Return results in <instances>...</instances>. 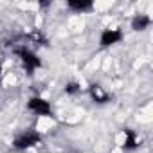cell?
<instances>
[{"label":"cell","instance_id":"1","mask_svg":"<svg viewBox=\"0 0 153 153\" xmlns=\"http://www.w3.org/2000/svg\"><path fill=\"white\" fill-rule=\"evenodd\" d=\"M15 54L20 58V61H22V65L25 67L27 74H33L36 68L42 67V59H40L33 51H29V49H25V47H18V49H15Z\"/></svg>","mask_w":153,"mask_h":153},{"label":"cell","instance_id":"9","mask_svg":"<svg viewBox=\"0 0 153 153\" xmlns=\"http://www.w3.org/2000/svg\"><path fill=\"white\" fill-rule=\"evenodd\" d=\"M81 90V87L78 85V83H76V81H70V83H67L65 85V92L68 94V96H74V94H78Z\"/></svg>","mask_w":153,"mask_h":153},{"label":"cell","instance_id":"7","mask_svg":"<svg viewBox=\"0 0 153 153\" xmlns=\"http://www.w3.org/2000/svg\"><path fill=\"white\" fill-rule=\"evenodd\" d=\"M151 25V18L148 15H135L131 18V29L133 31H146Z\"/></svg>","mask_w":153,"mask_h":153},{"label":"cell","instance_id":"5","mask_svg":"<svg viewBox=\"0 0 153 153\" xmlns=\"http://www.w3.org/2000/svg\"><path fill=\"white\" fill-rule=\"evenodd\" d=\"M67 7L70 11H76V13H87V11L94 9V2L92 0H68Z\"/></svg>","mask_w":153,"mask_h":153},{"label":"cell","instance_id":"3","mask_svg":"<svg viewBox=\"0 0 153 153\" xmlns=\"http://www.w3.org/2000/svg\"><path fill=\"white\" fill-rule=\"evenodd\" d=\"M27 108L36 114V115H42V117H47L52 114V108H51V103L45 101L43 97H31L27 101Z\"/></svg>","mask_w":153,"mask_h":153},{"label":"cell","instance_id":"2","mask_svg":"<svg viewBox=\"0 0 153 153\" xmlns=\"http://www.w3.org/2000/svg\"><path fill=\"white\" fill-rule=\"evenodd\" d=\"M40 140H42V135L34 130H29V131L20 133L13 140V146H15V149H27V148H33V146L40 144Z\"/></svg>","mask_w":153,"mask_h":153},{"label":"cell","instance_id":"10","mask_svg":"<svg viewBox=\"0 0 153 153\" xmlns=\"http://www.w3.org/2000/svg\"><path fill=\"white\" fill-rule=\"evenodd\" d=\"M0 76H2V67H0Z\"/></svg>","mask_w":153,"mask_h":153},{"label":"cell","instance_id":"6","mask_svg":"<svg viewBox=\"0 0 153 153\" xmlns=\"http://www.w3.org/2000/svg\"><path fill=\"white\" fill-rule=\"evenodd\" d=\"M88 94H90L92 101H96V103H99V105L110 101V96L105 92V88H103L101 85H90V87H88Z\"/></svg>","mask_w":153,"mask_h":153},{"label":"cell","instance_id":"4","mask_svg":"<svg viewBox=\"0 0 153 153\" xmlns=\"http://www.w3.org/2000/svg\"><path fill=\"white\" fill-rule=\"evenodd\" d=\"M123 40V31H119V29H105L103 33H101V38H99V43H101V47H110V45H115V43H119Z\"/></svg>","mask_w":153,"mask_h":153},{"label":"cell","instance_id":"8","mask_svg":"<svg viewBox=\"0 0 153 153\" xmlns=\"http://www.w3.org/2000/svg\"><path fill=\"white\" fill-rule=\"evenodd\" d=\"M137 146H139V139H137L135 131L130 130V128H124V144H123V148H124L126 151H131V149H135Z\"/></svg>","mask_w":153,"mask_h":153}]
</instances>
